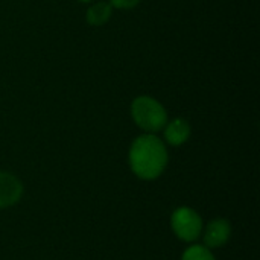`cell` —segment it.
<instances>
[{
  "label": "cell",
  "mask_w": 260,
  "mask_h": 260,
  "mask_svg": "<svg viewBox=\"0 0 260 260\" xmlns=\"http://www.w3.org/2000/svg\"><path fill=\"white\" fill-rule=\"evenodd\" d=\"M111 5L114 8H120V9H129V8H134L140 0H110Z\"/></svg>",
  "instance_id": "9c48e42d"
},
{
  "label": "cell",
  "mask_w": 260,
  "mask_h": 260,
  "mask_svg": "<svg viewBox=\"0 0 260 260\" xmlns=\"http://www.w3.org/2000/svg\"><path fill=\"white\" fill-rule=\"evenodd\" d=\"M110 17H111V5L105 2H99L87 11L85 18L87 23L91 26H102L108 21Z\"/></svg>",
  "instance_id": "52a82bcc"
},
{
  "label": "cell",
  "mask_w": 260,
  "mask_h": 260,
  "mask_svg": "<svg viewBox=\"0 0 260 260\" xmlns=\"http://www.w3.org/2000/svg\"><path fill=\"white\" fill-rule=\"evenodd\" d=\"M203 219L200 213L187 206L175 209L171 215V229L174 235L187 244H193L201 238L203 233Z\"/></svg>",
  "instance_id": "3957f363"
},
{
  "label": "cell",
  "mask_w": 260,
  "mask_h": 260,
  "mask_svg": "<svg viewBox=\"0 0 260 260\" xmlns=\"http://www.w3.org/2000/svg\"><path fill=\"white\" fill-rule=\"evenodd\" d=\"M190 137V126L184 119H174L165 129V139L172 146H181Z\"/></svg>",
  "instance_id": "8992f818"
},
{
  "label": "cell",
  "mask_w": 260,
  "mask_h": 260,
  "mask_svg": "<svg viewBox=\"0 0 260 260\" xmlns=\"http://www.w3.org/2000/svg\"><path fill=\"white\" fill-rule=\"evenodd\" d=\"M131 114L137 126L148 133H157L163 129L168 122V116L163 105L149 96H140L134 99L131 105Z\"/></svg>",
  "instance_id": "7a4b0ae2"
},
{
  "label": "cell",
  "mask_w": 260,
  "mask_h": 260,
  "mask_svg": "<svg viewBox=\"0 0 260 260\" xmlns=\"http://www.w3.org/2000/svg\"><path fill=\"white\" fill-rule=\"evenodd\" d=\"M203 245L209 250H216L224 247L232 236V224L224 218L212 219L206 227H203Z\"/></svg>",
  "instance_id": "277c9868"
},
{
  "label": "cell",
  "mask_w": 260,
  "mask_h": 260,
  "mask_svg": "<svg viewBox=\"0 0 260 260\" xmlns=\"http://www.w3.org/2000/svg\"><path fill=\"white\" fill-rule=\"evenodd\" d=\"M129 168L140 180L158 178L168 165V151L163 142L154 134H145L137 137L129 148Z\"/></svg>",
  "instance_id": "6da1fadb"
},
{
  "label": "cell",
  "mask_w": 260,
  "mask_h": 260,
  "mask_svg": "<svg viewBox=\"0 0 260 260\" xmlns=\"http://www.w3.org/2000/svg\"><path fill=\"white\" fill-rule=\"evenodd\" d=\"M23 183L12 174L0 171V209H8L23 198Z\"/></svg>",
  "instance_id": "5b68a950"
},
{
  "label": "cell",
  "mask_w": 260,
  "mask_h": 260,
  "mask_svg": "<svg viewBox=\"0 0 260 260\" xmlns=\"http://www.w3.org/2000/svg\"><path fill=\"white\" fill-rule=\"evenodd\" d=\"M79 2H82V3H88L90 0H79Z\"/></svg>",
  "instance_id": "30bf717a"
},
{
  "label": "cell",
  "mask_w": 260,
  "mask_h": 260,
  "mask_svg": "<svg viewBox=\"0 0 260 260\" xmlns=\"http://www.w3.org/2000/svg\"><path fill=\"white\" fill-rule=\"evenodd\" d=\"M181 260H216L212 250H209L204 245L193 244L190 245L181 256Z\"/></svg>",
  "instance_id": "ba28073f"
}]
</instances>
